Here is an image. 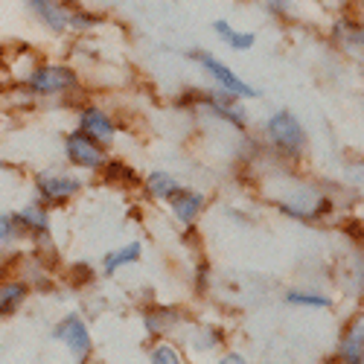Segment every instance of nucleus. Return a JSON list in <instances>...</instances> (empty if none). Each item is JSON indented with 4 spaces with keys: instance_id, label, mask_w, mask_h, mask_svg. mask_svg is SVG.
Returning <instances> with one entry per match:
<instances>
[{
    "instance_id": "1",
    "label": "nucleus",
    "mask_w": 364,
    "mask_h": 364,
    "mask_svg": "<svg viewBox=\"0 0 364 364\" xmlns=\"http://www.w3.org/2000/svg\"><path fill=\"white\" fill-rule=\"evenodd\" d=\"M265 132H268L271 143L280 146L283 151H289V155H297L303 149V143H306V132H303V126L297 123V117L289 111H280V114L271 117L265 123Z\"/></svg>"
},
{
    "instance_id": "2",
    "label": "nucleus",
    "mask_w": 364,
    "mask_h": 364,
    "mask_svg": "<svg viewBox=\"0 0 364 364\" xmlns=\"http://www.w3.org/2000/svg\"><path fill=\"white\" fill-rule=\"evenodd\" d=\"M193 58H198V62L207 68V73L219 82V87L225 90V94H233V97H257L259 94V90H254L251 85L242 82L228 65H222L216 55H210V53H193Z\"/></svg>"
},
{
    "instance_id": "3",
    "label": "nucleus",
    "mask_w": 364,
    "mask_h": 364,
    "mask_svg": "<svg viewBox=\"0 0 364 364\" xmlns=\"http://www.w3.org/2000/svg\"><path fill=\"white\" fill-rule=\"evenodd\" d=\"M73 85H76V73L65 65H50V68H41L29 76V87L38 90V94H62V90H68Z\"/></svg>"
},
{
    "instance_id": "4",
    "label": "nucleus",
    "mask_w": 364,
    "mask_h": 364,
    "mask_svg": "<svg viewBox=\"0 0 364 364\" xmlns=\"http://www.w3.org/2000/svg\"><path fill=\"white\" fill-rule=\"evenodd\" d=\"M53 336L70 347L73 358L85 361V358L90 355V332H87V326H85V321H82L79 315H68V318L62 321V326L53 332Z\"/></svg>"
},
{
    "instance_id": "5",
    "label": "nucleus",
    "mask_w": 364,
    "mask_h": 364,
    "mask_svg": "<svg viewBox=\"0 0 364 364\" xmlns=\"http://www.w3.org/2000/svg\"><path fill=\"white\" fill-rule=\"evenodd\" d=\"M68 158L79 166H87V169H97V166H105V155H102V149L90 140L87 134L76 132L68 137Z\"/></svg>"
},
{
    "instance_id": "6",
    "label": "nucleus",
    "mask_w": 364,
    "mask_h": 364,
    "mask_svg": "<svg viewBox=\"0 0 364 364\" xmlns=\"http://www.w3.org/2000/svg\"><path fill=\"white\" fill-rule=\"evenodd\" d=\"M82 187L79 178H68V175H41L38 178V193L47 201H68L70 196H76Z\"/></svg>"
},
{
    "instance_id": "7",
    "label": "nucleus",
    "mask_w": 364,
    "mask_h": 364,
    "mask_svg": "<svg viewBox=\"0 0 364 364\" xmlns=\"http://www.w3.org/2000/svg\"><path fill=\"white\" fill-rule=\"evenodd\" d=\"M169 204H172V210H175V216L181 219V222H196V216L201 213V207H204V196L201 193H196V190H175L172 196H169Z\"/></svg>"
},
{
    "instance_id": "8",
    "label": "nucleus",
    "mask_w": 364,
    "mask_h": 364,
    "mask_svg": "<svg viewBox=\"0 0 364 364\" xmlns=\"http://www.w3.org/2000/svg\"><path fill=\"white\" fill-rule=\"evenodd\" d=\"M82 134H90V137L100 140V143H111L114 140V123H111V117L102 114L100 108H87L82 114Z\"/></svg>"
},
{
    "instance_id": "9",
    "label": "nucleus",
    "mask_w": 364,
    "mask_h": 364,
    "mask_svg": "<svg viewBox=\"0 0 364 364\" xmlns=\"http://www.w3.org/2000/svg\"><path fill=\"white\" fill-rule=\"evenodd\" d=\"M204 105L213 111L216 117H225V119H230L233 126H239V129H245V111H239L236 105H230V100H228V94L225 90H213V94H207L204 97Z\"/></svg>"
},
{
    "instance_id": "10",
    "label": "nucleus",
    "mask_w": 364,
    "mask_h": 364,
    "mask_svg": "<svg viewBox=\"0 0 364 364\" xmlns=\"http://www.w3.org/2000/svg\"><path fill=\"white\" fill-rule=\"evenodd\" d=\"M361 344H364V326H361V321H355L350 326V332L344 336V341H341V350H338L341 361L344 364H361V355H364Z\"/></svg>"
},
{
    "instance_id": "11",
    "label": "nucleus",
    "mask_w": 364,
    "mask_h": 364,
    "mask_svg": "<svg viewBox=\"0 0 364 364\" xmlns=\"http://www.w3.org/2000/svg\"><path fill=\"white\" fill-rule=\"evenodd\" d=\"M29 4H33V9L55 29V33H62V29L68 26V21H70V15L62 9V6H58L55 4V0H29Z\"/></svg>"
},
{
    "instance_id": "12",
    "label": "nucleus",
    "mask_w": 364,
    "mask_h": 364,
    "mask_svg": "<svg viewBox=\"0 0 364 364\" xmlns=\"http://www.w3.org/2000/svg\"><path fill=\"white\" fill-rule=\"evenodd\" d=\"M26 297V286L23 283H4L0 286V315L15 312Z\"/></svg>"
},
{
    "instance_id": "13",
    "label": "nucleus",
    "mask_w": 364,
    "mask_h": 364,
    "mask_svg": "<svg viewBox=\"0 0 364 364\" xmlns=\"http://www.w3.org/2000/svg\"><path fill=\"white\" fill-rule=\"evenodd\" d=\"M12 219H15V225H23L26 230H38V233L50 230V216L44 213L41 207H26V210H21V213L12 216Z\"/></svg>"
},
{
    "instance_id": "14",
    "label": "nucleus",
    "mask_w": 364,
    "mask_h": 364,
    "mask_svg": "<svg viewBox=\"0 0 364 364\" xmlns=\"http://www.w3.org/2000/svg\"><path fill=\"white\" fill-rule=\"evenodd\" d=\"M213 29H216V33H219L230 47H236V50H248V47L257 41V36H254V33H233L228 21H216V23H213Z\"/></svg>"
},
{
    "instance_id": "15",
    "label": "nucleus",
    "mask_w": 364,
    "mask_h": 364,
    "mask_svg": "<svg viewBox=\"0 0 364 364\" xmlns=\"http://www.w3.org/2000/svg\"><path fill=\"white\" fill-rule=\"evenodd\" d=\"M137 257H140V245H137V242H132V245L114 251V254L105 259V274H117L119 265H129V262H134Z\"/></svg>"
},
{
    "instance_id": "16",
    "label": "nucleus",
    "mask_w": 364,
    "mask_h": 364,
    "mask_svg": "<svg viewBox=\"0 0 364 364\" xmlns=\"http://www.w3.org/2000/svg\"><path fill=\"white\" fill-rule=\"evenodd\" d=\"M178 190V181L166 172H151L149 175V193L151 196H158V198H169L172 193Z\"/></svg>"
},
{
    "instance_id": "17",
    "label": "nucleus",
    "mask_w": 364,
    "mask_h": 364,
    "mask_svg": "<svg viewBox=\"0 0 364 364\" xmlns=\"http://www.w3.org/2000/svg\"><path fill=\"white\" fill-rule=\"evenodd\" d=\"M289 303H297V306H318V309H329L332 300L323 294H306V291H289L286 294Z\"/></svg>"
},
{
    "instance_id": "18",
    "label": "nucleus",
    "mask_w": 364,
    "mask_h": 364,
    "mask_svg": "<svg viewBox=\"0 0 364 364\" xmlns=\"http://www.w3.org/2000/svg\"><path fill=\"white\" fill-rule=\"evenodd\" d=\"M172 321H175V312H169V309L149 312V315H146V329H149V332H158V329H166Z\"/></svg>"
},
{
    "instance_id": "19",
    "label": "nucleus",
    "mask_w": 364,
    "mask_h": 364,
    "mask_svg": "<svg viewBox=\"0 0 364 364\" xmlns=\"http://www.w3.org/2000/svg\"><path fill=\"white\" fill-rule=\"evenodd\" d=\"M151 364H184V361H181L175 347L161 344V347H155V353H151Z\"/></svg>"
},
{
    "instance_id": "20",
    "label": "nucleus",
    "mask_w": 364,
    "mask_h": 364,
    "mask_svg": "<svg viewBox=\"0 0 364 364\" xmlns=\"http://www.w3.org/2000/svg\"><path fill=\"white\" fill-rule=\"evenodd\" d=\"M105 178H108V184H117V181H123V184H126V181H134V172L129 166H123V164H111Z\"/></svg>"
},
{
    "instance_id": "21",
    "label": "nucleus",
    "mask_w": 364,
    "mask_h": 364,
    "mask_svg": "<svg viewBox=\"0 0 364 364\" xmlns=\"http://www.w3.org/2000/svg\"><path fill=\"white\" fill-rule=\"evenodd\" d=\"M15 219L12 216H0V245H6L9 239H15Z\"/></svg>"
},
{
    "instance_id": "22",
    "label": "nucleus",
    "mask_w": 364,
    "mask_h": 364,
    "mask_svg": "<svg viewBox=\"0 0 364 364\" xmlns=\"http://www.w3.org/2000/svg\"><path fill=\"white\" fill-rule=\"evenodd\" d=\"M68 23H73V26H94L97 18H94V15H73Z\"/></svg>"
},
{
    "instance_id": "23",
    "label": "nucleus",
    "mask_w": 364,
    "mask_h": 364,
    "mask_svg": "<svg viewBox=\"0 0 364 364\" xmlns=\"http://www.w3.org/2000/svg\"><path fill=\"white\" fill-rule=\"evenodd\" d=\"M222 364H248V361L242 358V355H236V353H230V355H225V358H222Z\"/></svg>"
},
{
    "instance_id": "24",
    "label": "nucleus",
    "mask_w": 364,
    "mask_h": 364,
    "mask_svg": "<svg viewBox=\"0 0 364 364\" xmlns=\"http://www.w3.org/2000/svg\"><path fill=\"white\" fill-rule=\"evenodd\" d=\"M271 6H274L277 12H286V6H289V0H268Z\"/></svg>"
},
{
    "instance_id": "25",
    "label": "nucleus",
    "mask_w": 364,
    "mask_h": 364,
    "mask_svg": "<svg viewBox=\"0 0 364 364\" xmlns=\"http://www.w3.org/2000/svg\"><path fill=\"white\" fill-rule=\"evenodd\" d=\"M0 166H4V164H0Z\"/></svg>"
}]
</instances>
